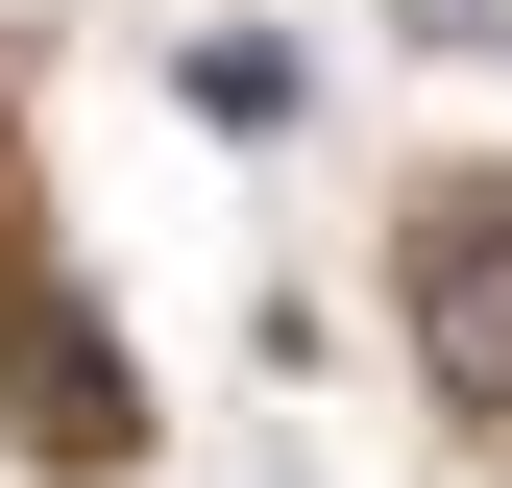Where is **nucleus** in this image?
<instances>
[{
	"instance_id": "nucleus-2",
	"label": "nucleus",
	"mask_w": 512,
	"mask_h": 488,
	"mask_svg": "<svg viewBox=\"0 0 512 488\" xmlns=\"http://www.w3.org/2000/svg\"><path fill=\"white\" fill-rule=\"evenodd\" d=\"M0 391H25V440H49V464H98V440H122V342H98V318H49V293H0Z\"/></svg>"
},
{
	"instance_id": "nucleus-1",
	"label": "nucleus",
	"mask_w": 512,
	"mask_h": 488,
	"mask_svg": "<svg viewBox=\"0 0 512 488\" xmlns=\"http://www.w3.org/2000/svg\"><path fill=\"white\" fill-rule=\"evenodd\" d=\"M415 366H439V391H464V415H512V171H464V196H415Z\"/></svg>"
}]
</instances>
